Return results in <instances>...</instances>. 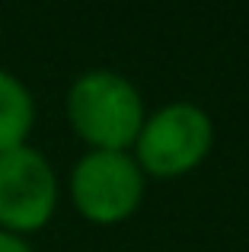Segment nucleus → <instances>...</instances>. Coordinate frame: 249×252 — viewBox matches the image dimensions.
Masks as SVG:
<instances>
[{
  "instance_id": "4",
  "label": "nucleus",
  "mask_w": 249,
  "mask_h": 252,
  "mask_svg": "<svg viewBox=\"0 0 249 252\" xmlns=\"http://www.w3.org/2000/svg\"><path fill=\"white\" fill-rule=\"evenodd\" d=\"M58 208V176L42 150L19 144L0 150V230L35 233Z\"/></svg>"
},
{
  "instance_id": "3",
  "label": "nucleus",
  "mask_w": 249,
  "mask_h": 252,
  "mask_svg": "<svg viewBox=\"0 0 249 252\" xmlns=\"http://www.w3.org/2000/svg\"><path fill=\"white\" fill-rule=\"evenodd\" d=\"M144 172L128 150H87L70 169V201L93 223H119L141 208Z\"/></svg>"
},
{
  "instance_id": "5",
  "label": "nucleus",
  "mask_w": 249,
  "mask_h": 252,
  "mask_svg": "<svg viewBox=\"0 0 249 252\" xmlns=\"http://www.w3.org/2000/svg\"><path fill=\"white\" fill-rule=\"evenodd\" d=\"M35 122V102L32 93L16 74L0 67V150L26 144Z\"/></svg>"
},
{
  "instance_id": "6",
  "label": "nucleus",
  "mask_w": 249,
  "mask_h": 252,
  "mask_svg": "<svg viewBox=\"0 0 249 252\" xmlns=\"http://www.w3.org/2000/svg\"><path fill=\"white\" fill-rule=\"evenodd\" d=\"M0 252H32V246L26 243V236H16V233L0 230Z\"/></svg>"
},
{
  "instance_id": "2",
  "label": "nucleus",
  "mask_w": 249,
  "mask_h": 252,
  "mask_svg": "<svg viewBox=\"0 0 249 252\" xmlns=\"http://www.w3.org/2000/svg\"><path fill=\"white\" fill-rule=\"evenodd\" d=\"M214 144V125L201 105L169 102L144 118L134 141V160L144 176L176 179L195 169Z\"/></svg>"
},
{
  "instance_id": "1",
  "label": "nucleus",
  "mask_w": 249,
  "mask_h": 252,
  "mask_svg": "<svg viewBox=\"0 0 249 252\" xmlns=\"http://www.w3.org/2000/svg\"><path fill=\"white\" fill-rule=\"evenodd\" d=\"M67 122L90 150H128L134 147L144 125V99L128 77L96 67L80 74L64 99Z\"/></svg>"
}]
</instances>
